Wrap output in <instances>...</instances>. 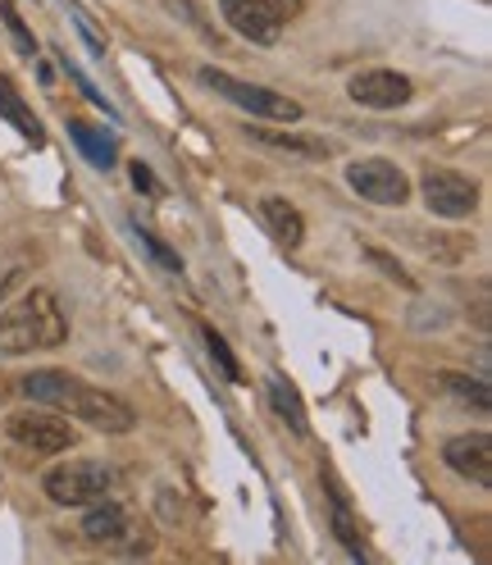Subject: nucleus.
Returning a JSON list of instances; mask_svg holds the SVG:
<instances>
[{"label":"nucleus","instance_id":"obj_1","mask_svg":"<svg viewBox=\"0 0 492 565\" xmlns=\"http://www.w3.org/2000/svg\"><path fill=\"white\" fill-rule=\"evenodd\" d=\"M19 387L32 402H42V406H51L60 415H74V419L92 424V429H100V434H128L137 424V411L124 397L105 393V387L68 374V370H32Z\"/></svg>","mask_w":492,"mask_h":565},{"label":"nucleus","instance_id":"obj_2","mask_svg":"<svg viewBox=\"0 0 492 565\" xmlns=\"http://www.w3.org/2000/svg\"><path fill=\"white\" fill-rule=\"evenodd\" d=\"M64 338H68V315L51 288H32L10 310H0V356L51 351Z\"/></svg>","mask_w":492,"mask_h":565},{"label":"nucleus","instance_id":"obj_3","mask_svg":"<svg viewBox=\"0 0 492 565\" xmlns=\"http://www.w3.org/2000/svg\"><path fill=\"white\" fill-rule=\"evenodd\" d=\"M201 83L215 92V96L233 100L237 110L256 115V119H278V124H297L301 119V105L292 96L274 92V87H260V83H242V78L224 74V68H201Z\"/></svg>","mask_w":492,"mask_h":565},{"label":"nucleus","instance_id":"obj_4","mask_svg":"<svg viewBox=\"0 0 492 565\" xmlns=\"http://www.w3.org/2000/svg\"><path fill=\"white\" fill-rule=\"evenodd\" d=\"M110 483H115V475H110V466H100V461H64L42 479L46 498L55 507H92V502H100L105 492H110Z\"/></svg>","mask_w":492,"mask_h":565},{"label":"nucleus","instance_id":"obj_5","mask_svg":"<svg viewBox=\"0 0 492 565\" xmlns=\"http://www.w3.org/2000/svg\"><path fill=\"white\" fill-rule=\"evenodd\" d=\"M346 188L365 196L370 205H406L410 201V179L397 160H383V156H370V160H351L346 164Z\"/></svg>","mask_w":492,"mask_h":565},{"label":"nucleus","instance_id":"obj_6","mask_svg":"<svg viewBox=\"0 0 492 565\" xmlns=\"http://www.w3.org/2000/svg\"><path fill=\"white\" fill-rule=\"evenodd\" d=\"M6 434L23 447V451H38V456H60L78 443V429H68L64 415H46V411H19L6 419Z\"/></svg>","mask_w":492,"mask_h":565},{"label":"nucleus","instance_id":"obj_7","mask_svg":"<svg viewBox=\"0 0 492 565\" xmlns=\"http://www.w3.org/2000/svg\"><path fill=\"white\" fill-rule=\"evenodd\" d=\"M419 196H425V205L438 220H470L479 205V188L456 169H429L419 179Z\"/></svg>","mask_w":492,"mask_h":565},{"label":"nucleus","instance_id":"obj_8","mask_svg":"<svg viewBox=\"0 0 492 565\" xmlns=\"http://www.w3.org/2000/svg\"><path fill=\"white\" fill-rule=\"evenodd\" d=\"M442 461L451 475H461L479 488L492 483V438L479 429V434H456L442 443Z\"/></svg>","mask_w":492,"mask_h":565},{"label":"nucleus","instance_id":"obj_9","mask_svg":"<svg viewBox=\"0 0 492 565\" xmlns=\"http://www.w3.org/2000/svg\"><path fill=\"white\" fill-rule=\"evenodd\" d=\"M132 534H137L132 511L124 502H115L110 492H105L100 502H92L87 515H83V539L96 543V547H124Z\"/></svg>","mask_w":492,"mask_h":565},{"label":"nucleus","instance_id":"obj_10","mask_svg":"<svg viewBox=\"0 0 492 565\" xmlns=\"http://www.w3.org/2000/svg\"><path fill=\"white\" fill-rule=\"evenodd\" d=\"M415 96L406 74H393V68H370V74L351 78V100L365 105V110H397Z\"/></svg>","mask_w":492,"mask_h":565},{"label":"nucleus","instance_id":"obj_11","mask_svg":"<svg viewBox=\"0 0 492 565\" xmlns=\"http://www.w3.org/2000/svg\"><path fill=\"white\" fill-rule=\"evenodd\" d=\"M220 10H224V23H233L237 38L256 46H274L284 38V23L265 10V0H220Z\"/></svg>","mask_w":492,"mask_h":565},{"label":"nucleus","instance_id":"obj_12","mask_svg":"<svg viewBox=\"0 0 492 565\" xmlns=\"http://www.w3.org/2000/svg\"><path fill=\"white\" fill-rule=\"evenodd\" d=\"M68 137H74V147H78L96 169H115L119 147H115V137L105 132V128H92L87 119H68Z\"/></svg>","mask_w":492,"mask_h":565},{"label":"nucleus","instance_id":"obj_13","mask_svg":"<svg viewBox=\"0 0 492 565\" xmlns=\"http://www.w3.org/2000/svg\"><path fill=\"white\" fill-rule=\"evenodd\" d=\"M269 406H274V415L288 424V429L297 434V438H306V402H301V393L292 387V379H284V374H269Z\"/></svg>","mask_w":492,"mask_h":565},{"label":"nucleus","instance_id":"obj_14","mask_svg":"<svg viewBox=\"0 0 492 565\" xmlns=\"http://www.w3.org/2000/svg\"><path fill=\"white\" fill-rule=\"evenodd\" d=\"M260 215H265V224L274 228V237L288 246H301L306 242V224H301V215H297V205L292 201H284V196H265L260 201Z\"/></svg>","mask_w":492,"mask_h":565},{"label":"nucleus","instance_id":"obj_15","mask_svg":"<svg viewBox=\"0 0 492 565\" xmlns=\"http://www.w3.org/2000/svg\"><path fill=\"white\" fill-rule=\"evenodd\" d=\"M0 115H6V119H10L28 141H32V147H42V141H46V132H42L38 115H32L28 105H23V96L14 92V83H10V78H0Z\"/></svg>","mask_w":492,"mask_h":565},{"label":"nucleus","instance_id":"obj_16","mask_svg":"<svg viewBox=\"0 0 492 565\" xmlns=\"http://www.w3.org/2000/svg\"><path fill=\"white\" fill-rule=\"evenodd\" d=\"M246 137L260 141V147H274V151H292V156H310V160H324L329 156V141H306L297 132H269V128H246Z\"/></svg>","mask_w":492,"mask_h":565},{"label":"nucleus","instance_id":"obj_17","mask_svg":"<svg viewBox=\"0 0 492 565\" xmlns=\"http://www.w3.org/2000/svg\"><path fill=\"white\" fill-rule=\"evenodd\" d=\"M438 383L447 387V393L456 397V402H466V406H474L479 415H488V406H492V393H488V383L483 379H470V374H438Z\"/></svg>","mask_w":492,"mask_h":565},{"label":"nucleus","instance_id":"obj_18","mask_svg":"<svg viewBox=\"0 0 492 565\" xmlns=\"http://www.w3.org/2000/svg\"><path fill=\"white\" fill-rule=\"evenodd\" d=\"M333 529H338V539H342V547H346L351 556H365V547H361V539H356V520H351L346 498H342L338 483H333Z\"/></svg>","mask_w":492,"mask_h":565},{"label":"nucleus","instance_id":"obj_19","mask_svg":"<svg viewBox=\"0 0 492 565\" xmlns=\"http://www.w3.org/2000/svg\"><path fill=\"white\" fill-rule=\"evenodd\" d=\"M201 338H205V351H210V361L220 365V374L228 379V383H242V365H237V356L228 351V342L215 333V329H201Z\"/></svg>","mask_w":492,"mask_h":565},{"label":"nucleus","instance_id":"obj_20","mask_svg":"<svg viewBox=\"0 0 492 565\" xmlns=\"http://www.w3.org/2000/svg\"><path fill=\"white\" fill-rule=\"evenodd\" d=\"M0 19H6V32H10V42L19 55H38V38L28 32V23L19 19V10L10 6V0H0Z\"/></svg>","mask_w":492,"mask_h":565},{"label":"nucleus","instance_id":"obj_21","mask_svg":"<svg viewBox=\"0 0 492 565\" xmlns=\"http://www.w3.org/2000/svg\"><path fill=\"white\" fill-rule=\"evenodd\" d=\"M60 64H64V74H68V83H78V92H83V96H87V100L96 105V110H105V115H110V119H119V115H115V105H110V100H105V96H100V92L92 87V78L83 74V68H78L74 60H68V55H60Z\"/></svg>","mask_w":492,"mask_h":565},{"label":"nucleus","instance_id":"obj_22","mask_svg":"<svg viewBox=\"0 0 492 565\" xmlns=\"http://www.w3.org/2000/svg\"><path fill=\"white\" fill-rule=\"evenodd\" d=\"M132 233H137V242H142V246H147V252H151V256H156V260H160L164 269H173V274H179V269H183L179 252H169V246H164V242H160V237H156L151 228H142V224H132Z\"/></svg>","mask_w":492,"mask_h":565},{"label":"nucleus","instance_id":"obj_23","mask_svg":"<svg viewBox=\"0 0 492 565\" xmlns=\"http://www.w3.org/2000/svg\"><path fill=\"white\" fill-rule=\"evenodd\" d=\"M23 278V260H0V301H6Z\"/></svg>","mask_w":492,"mask_h":565},{"label":"nucleus","instance_id":"obj_24","mask_svg":"<svg viewBox=\"0 0 492 565\" xmlns=\"http://www.w3.org/2000/svg\"><path fill=\"white\" fill-rule=\"evenodd\" d=\"M265 10H269L278 23H288V19L301 14V0H265Z\"/></svg>","mask_w":492,"mask_h":565},{"label":"nucleus","instance_id":"obj_25","mask_svg":"<svg viewBox=\"0 0 492 565\" xmlns=\"http://www.w3.org/2000/svg\"><path fill=\"white\" fill-rule=\"evenodd\" d=\"M128 169H132V188H137V192H156V179H151V169H147L142 160L128 164Z\"/></svg>","mask_w":492,"mask_h":565},{"label":"nucleus","instance_id":"obj_26","mask_svg":"<svg viewBox=\"0 0 492 565\" xmlns=\"http://www.w3.org/2000/svg\"><path fill=\"white\" fill-rule=\"evenodd\" d=\"M370 260H374V265H378V269H383V274H393V278H397V282H410V278H406V269H402V265H397V260H388V256H383V252H370Z\"/></svg>","mask_w":492,"mask_h":565}]
</instances>
